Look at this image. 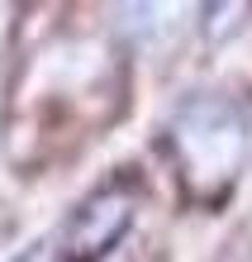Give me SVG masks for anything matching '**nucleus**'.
<instances>
[{"label": "nucleus", "mask_w": 252, "mask_h": 262, "mask_svg": "<svg viewBox=\"0 0 252 262\" xmlns=\"http://www.w3.org/2000/svg\"><path fill=\"white\" fill-rule=\"evenodd\" d=\"M14 262H57V257H53V243H48V238H38V243H29V248L14 257Z\"/></svg>", "instance_id": "3"}, {"label": "nucleus", "mask_w": 252, "mask_h": 262, "mask_svg": "<svg viewBox=\"0 0 252 262\" xmlns=\"http://www.w3.org/2000/svg\"><path fill=\"white\" fill-rule=\"evenodd\" d=\"M129 224H133V195L124 191V186H105V191H96L48 238L53 243V257L57 262H100L124 238Z\"/></svg>", "instance_id": "2"}, {"label": "nucleus", "mask_w": 252, "mask_h": 262, "mask_svg": "<svg viewBox=\"0 0 252 262\" xmlns=\"http://www.w3.org/2000/svg\"><path fill=\"white\" fill-rule=\"evenodd\" d=\"M171 143L181 148V167L195 191L210 181L214 191H224L243 158V115L228 100H191L171 124Z\"/></svg>", "instance_id": "1"}]
</instances>
